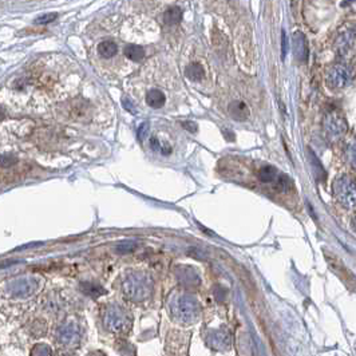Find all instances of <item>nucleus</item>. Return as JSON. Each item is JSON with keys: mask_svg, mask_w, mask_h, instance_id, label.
<instances>
[{"mask_svg": "<svg viewBox=\"0 0 356 356\" xmlns=\"http://www.w3.org/2000/svg\"><path fill=\"white\" fill-rule=\"evenodd\" d=\"M125 295L134 301H142L148 299L152 292V280L148 276L134 273L129 276L123 283Z\"/></svg>", "mask_w": 356, "mask_h": 356, "instance_id": "1", "label": "nucleus"}, {"mask_svg": "<svg viewBox=\"0 0 356 356\" xmlns=\"http://www.w3.org/2000/svg\"><path fill=\"white\" fill-rule=\"evenodd\" d=\"M332 192L337 202L344 208L356 206V182L348 176H341L332 183Z\"/></svg>", "mask_w": 356, "mask_h": 356, "instance_id": "2", "label": "nucleus"}, {"mask_svg": "<svg viewBox=\"0 0 356 356\" xmlns=\"http://www.w3.org/2000/svg\"><path fill=\"white\" fill-rule=\"evenodd\" d=\"M173 312L182 321H194L200 313L199 303L190 296H181L173 305Z\"/></svg>", "mask_w": 356, "mask_h": 356, "instance_id": "3", "label": "nucleus"}, {"mask_svg": "<svg viewBox=\"0 0 356 356\" xmlns=\"http://www.w3.org/2000/svg\"><path fill=\"white\" fill-rule=\"evenodd\" d=\"M324 129L331 141H339L347 132L346 119L337 111H331L324 119Z\"/></svg>", "mask_w": 356, "mask_h": 356, "instance_id": "4", "label": "nucleus"}, {"mask_svg": "<svg viewBox=\"0 0 356 356\" xmlns=\"http://www.w3.org/2000/svg\"><path fill=\"white\" fill-rule=\"evenodd\" d=\"M350 81H351V71L343 63L332 66L330 68L328 74H327V83H328V86L332 87V89H336V90L344 89L350 83Z\"/></svg>", "mask_w": 356, "mask_h": 356, "instance_id": "5", "label": "nucleus"}, {"mask_svg": "<svg viewBox=\"0 0 356 356\" xmlns=\"http://www.w3.org/2000/svg\"><path fill=\"white\" fill-rule=\"evenodd\" d=\"M327 261L330 263L332 272H335L336 275L340 277L341 281H343L347 287H350L351 289H356V277L352 275L351 270L348 269L346 265L343 264L340 260L336 257V254H330V256H327Z\"/></svg>", "mask_w": 356, "mask_h": 356, "instance_id": "6", "label": "nucleus"}, {"mask_svg": "<svg viewBox=\"0 0 356 356\" xmlns=\"http://www.w3.org/2000/svg\"><path fill=\"white\" fill-rule=\"evenodd\" d=\"M356 32L354 30H346L341 32L339 38L336 39L335 47L337 54L340 56H347L351 54L352 48L355 46Z\"/></svg>", "mask_w": 356, "mask_h": 356, "instance_id": "7", "label": "nucleus"}, {"mask_svg": "<svg viewBox=\"0 0 356 356\" xmlns=\"http://www.w3.org/2000/svg\"><path fill=\"white\" fill-rule=\"evenodd\" d=\"M106 323L107 327L111 331H122L127 327L129 319H127L125 311H122L121 308H111L107 313Z\"/></svg>", "mask_w": 356, "mask_h": 356, "instance_id": "8", "label": "nucleus"}, {"mask_svg": "<svg viewBox=\"0 0 356 356\" xmlns=\"http://www.w3.org/2000/svg\"><path fill=\"white\" fill-rule=\"evenodd\" d=\"M292 44H293V52H295L296 59L299 62H307V59H308V44H307L304 34L295 32L293 38H292Z\"/></svg>", "mask_w": 356, "mask_h": 356, "instance_id": "9", "label": "nucleus"}, {"mask_svg": "<svg viewBox=\"0 0 356 356\" xmlns=\"http://www.w3.org/2000/svg\"><path fill=\"white\" fill-rule=\"evenodd\" d=\"M229 114L236 121H245L249 117V109L244 102L234 101L229 105Z\"/></svg>", "mask_w": 356, "mask_h": 356, "instance_id": "10", "label": "nucleus"}, {"mask_svg": "<svg viewBox=\"0 0 356 356\" xmlns=\"http://www.w3.org/2000/svg\"><path fill=\"white\" fill-rule=\"evenodd\" d=\"M165 95L162 94V91H159L157 89H154V90H150L148 92V97H146V102H148V105L153 109H159V107H162L165 105Z\"/></svg>", "mask_w": 356, "mask_h": 356, "instance_id": "11", "label": "nucleus"}, {"mask_svg": "<svg viewBox=\"0 0 356 356\" xmlns=\"http://www.w3.org/2000/svg\"><path fill=\"white\" fill-rule=\"evenodd\" d=\"M118 51V47L117 44L114 43V42H110V41H105L99 43V46H98V52H99V55L103 56V58H112V56L117 54Z\"/></svg>", "mask_w": 356, "mask_h": 356, "instance_id": "12", "label": "nucleus"}, {"mask_svg": "<svg viewBox=\"0 0 356 356\" xmlns=\"http://www.w3.org/2000/svg\"><path fill=\"white\" fill-rule=\"evenodd\" d=\"M182 19V10L179 8V7H172V8H169L166 12H165V15H163V21L166 24H177L179 23Z\"/></svg>", "mask_w": 356, "mask_h": 356, "instance_id": "13", "label": "nucleus"}, {"mask_svg": "<svg viewBox=\"0 0 356 356\" xmlns=\"http://www.w3.org/2000/svg\"><path fill=\"white\" fill-rule=\"evenodd\" d=\"M125 55L130 61L138 62L145 56V51H143L142 47L138 46V44H127L125 47Z\"/></svg>", "mask_w": 356, "mask_h": 356, "instance_id": "14", "label": "nucleus"}, {"mask_svg": "<svg viewBox=\"0 0 356 356\" xmlns=\"http://www.w3.org/2000/svg\"><path fill=\"white\" fill-rule=\"evenodd\" d=\"M185 74H186V76H188L189 79L199 82L202 79L203 68L200 63H192V65H189V66L186 67Z\"/></svg>", "mask_w": 356, "mask_h": 356, "instance_id": "15", "label": "nucleus"}, {"mask_svg": "<svg viewBox=\"0 0 356 356\" xmlns=\"http://www.w3.org/2000/svg\"><path fill=\"white\" fill-rule=\"evenodd\" d=\"M310 156H311V165H312V168H313L316 178H317L319 181H324V179H326V172H324V168L321 166L319 158L316 157L315 153L311 152V150H310Z\"/></svg>", "mask_w": 356, "mask_h": 356, "instance_id": "16", "label": "nucleus"}, {"mask_svg": "<svg viewBox=\"0 0 356 356\" xmlns=\"http://www.w3.org/2000/svg\"><path fill=\"white\" fill-rule=\"evenodd\" d=\"M276 176H277V170H276L273 166H264V168L260 169L259 178L261 182L265 183L272 182V181L276 178Z\"/></svg>", "mask_w": 356, "mask_h": 356, "instance_id": "17", "label": "nucleus"}, {"mask_svg": "<svg viewBox=\"0 0 356 356\" xmlns=\"http://www.w3.org/2000/svg\"><path fill=\"white\" fill-rule=\"evenodd\" d=\"M137 246L138 245L135 241H130V240H129V241H122L121 244H118L117 252L121 254L130 253V252H133V250L137 248Z\"/></svg>", "mask_w": 356, "mask_h": 356, "instance_id": "18", "label": "nucleus"}, {"mask_svg": "<svg viewBox=\"0 0 356 356\" xmlns=\"http://www.w3.org/2000/svg\"><path fill=\"white\" fill-rule=\"evenodd\" d=\"M83 287V292H86L87 295H91V296H99L102 293H105V290L102 289L101 287H98V285H94V284H90V283H86V284H82Z\"/></svg>", "mask_w": 356, "mask_h": 356, "instance_id": "19", "label": "nucleus"}, {"mask_svg": "<svg viewBox=\"0 0 356 356\" xmlns=\"http://www.w3.org/2000/svg\"><path fill=\"white\" fill-rule=\"evenodd\" d=\"M347 158L354 168H356V141H352L347 148Z\"/></svg>", "mask_w": 356, "mask_h": 356, "instance_id": "20", "label": "nucleus"}, {"mask_svg": "<svg viewBox=\"0 0 356 356\" xmlns=\"http://www.w3.org/2000/svg\"><path fill=\"white\" fill-rule=\"evenodd\" d=\"M56 18H58L56 14H44V15L36 18L35 23L36 24H48V23H51V22L55 21Z\"/></svg>", "mask_w": 356, "mask_h": 356, "instance_id": "21", "label": "nucleus"}, {"mask_svg": "<svg viewBox=\"0 0 356 356\" xmlns=\"http://www.w3.org/2000/svg\"><path fill=\"white\" fill-rule=\"evenodd\" d=\"M16 162H18L16 157L10 156V154H4V156L1 157V166H3V168H10V166H12V165Z\"/></svg>", "mask_w": 356, "mask_h": 356, "instance_id": "22", "label": "nucleus"}, {"mask_svg": "<svg viewBox=\"0 0 356 356\" xmlns=\"http://www.w3.org/2000/svg\"><path fill=\"white\" fill-rule=\"evenodd\" d=\"M122 105H123V107L126 109L127 111L133 112V114H137V109H135V105L133 103V101L130 99V98L123 97L122 98Z\"/></svg>", "mask_w": 356, "mask_h": 356, "instance_id": "23", "label": "nucleus"}, {"mask_svg": "<svg viewBox=\"0 0 356 356\" xmlns=\"http://www.w3.org/2000/svg\"><path fill=\"white\" fill-rule=\"evenodd\" d=\"M182 126L190 133H196L197 132V123L196 122H190V121H186V122H182Z\"/></svg>", "mask_w": 356, "mask_h": 356, "instance_id": "24", "label": "nucleus"}, {"mask_svg": "<svg viewBox=\"0 0 356 356\" xmlns=\"http://www.w3.org/2000/svg\"><path fill=\"white\" fill-rule=\"evenodd\" d=\"M146 130H148V123H142V125L139 126V129H138V138H139V139H143V138H145Z\"/></svg>", "mask_w": 356, "mask_h": 356, "instance_id": "25", "label": "nucleus"}, {"mask_svg": "<svg viewBox=\"0 0 356 356\" xmlns=\"http://www.w3.org/2000/svg\"><path fill=\"white\" fill-rule=\"evenodd\" d=\"M150 145H152V148L154 149V150H161V143H159V141H158L157 138H152V139H150Z\"/></svg>", "mask_w": 356, "mask_h": 356, "instance_id": "26", "label": "nucleus"}, {"mask_svg": "<svg viewBox=\"0 0 356 356\" xmlns=\"http://www.w3.org/2000/svg\"><path fill=\"white\" fill-rule=\"evenodd\" d=\"M185 272H188V273H189V268H185V269H183L182 272H181V276H183V273H185ZM193 273H194L193 270H190V275H193ZM190 275H189L188 277H186V279H189V281H190V284H193V280H190ZM179 281H182V283H185V277H181V279H179Z\"/></svg>", "mask_w": 356, "mask_h": 356, "instance_id": "27", "label": "nucleus"}, {"mask_svg": "<svg viewBox=\"0 0 356 356\" xmlns=\"http://www.w3.org/2000/svg\"><path fill=\"white\" fill-rule=\"evenodd\" d=\"M287 54V36H285V32H283V58Z\"/></svg>", "mask_w": 356, "mask_h": 356, "instance_id": "28", "label": "nucleus"}, {"mask_svg": "<svg viewBox=\"0 0 356 356\" xmlns=\"http://www.w3.org/2000/svg\"><path fill=\"white\" fill-rule=\"evenodd\" d=\"M352 228H354V230L356 232V217L354 220H352Z\"/></svg>", "mask_w": 356, "mask_h": 356, "instance_id": "29", "label": "nucleus"}]
</instances>
